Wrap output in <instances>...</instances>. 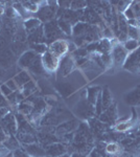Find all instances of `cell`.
Instances as JSON below:
<instances>
[{"instance_id": "1", "label": "cell", "mask_w": 140, "mask_h": 157, "mask_svg": "<svg viewBox=\"0 0 140 157\" xmlns=\"http://www.w3.org/2000/svg\"><path fill=\"white\" fill-rule=\"evenodd\" d=\"M58 10V1H42L40 10L37 13V18L43 24L48 23V22L55 20Z\"/></svg>"}, {"instance_id": "2", "label": "cell", "mask_w": 140, "mask_h": 157, "mask_svg": "<svg viewBox=\"0 0 140 157\" xmlns=\"http://www.w3.org/2000/svg\"><path fill=\"white\" fill-rule=\"evenodd\" d=\"M43 30H44L45 42H46L47 45L57 41V40H61V39L66 40V38H67L62 33V30L60 29V27H59V25L57 23V20H53V21L43 24Z\"/></svg>"}, {"instance_id": "3", "label": "cell", "mask_w": 140, "mask_h": 157, "mask_svg": "<svg viewBox=\"0 0 140 157\" xmlns=\"http://www.w3.org/2000/svg\"><path fill=\"white\" fill-rule=\"evenodd\" d=\"M76 67V63L74 58L71 56V54L66 55L63 59H61L60 61V65H59V69H58V78H66L69 75H71L74 71Z\"/></svg>"}, {"instance_id": "4", "label": "cell", "mask_w": 140, "mask_h": 157, "mask_svg": "<svg viewBox=\"0 0 140 157\" xmlns=\"http://www.w3.org/2000/svg\"><path fill=\"white\" fill-rule=\"evenodd\" d=\"M42 65L46 73H53L57 72L59 69V65H60V59L53 56L50 52H45L44 55L41 56Z\"/></svg>"}, {"instance_id": "5", "label": "cell", "mask_w": 140, "mask_h": 157, "mask_svg": "<svg viewBox=\"0 0 140 157\" xmlns=\"http://www.w3.org/2000/svg\"><path fill=\"white\" fill-rule=\"evenodd\" d=\"M48 52H50L53 56H55L60 60L63 59L69 52V49H68V41L64 39H61L50 43L48 45Z\"/></svg>"}, {"instance_id": "6", "label": "cell", "mask_w": 140, "mask_h": 157, "mask_svg": "<svg viewBox=\"0 0 140 157\" xmlns=\"http://www.w3.org/2000/svg\"><path fill=\"white\" fill-rule=\"evenodd\" d=\"M123 68L133 73H140V46L128 56Z\"/></svg>"}, {"instance_id": "7", "label": "cell", "mask_w": 140, "mask_h": 157, "mask_svg": "<svg viewBox=\"0 0 140 157\" xmlns=\"http://www.w3.org/2000/svg\"><path fill=\"white\" fill-rule=\"evenodd\" d=\"M111 57L112 60H113V64L116 65V66H120V65H123L124 62L127 61L128 52L124 49V47L121 44L115 43L112 47Z\"/></svg>"}, {"instance_id": "8", "label": "cell", "mask_w": 140, "mask_h": 157, "mask_svg": "<svg viewBox=\"0 0 140 157\" xmlns=\"http://www.w3.org/2000/svg\"><path fill=\"white\" fill-rule=\"evenodd\" d=\"M38 57H40V56L36 54L34 50L27 49L26 52H24L23 54L18 58V60H17L18 67H20L23 70H27L32 65V63L37 60Z\"/></svg>"}, {"instance_id": "9", "label": "cell", "mask_w": 140, "mask_h": 157, "mask_svg": "<svg viewBox=\"0 0 140 157\" xmlns=\"http://www.w3.org/2000/svg\"><path fill=\"white\" fill-rule=\"evenodd\" d=\"M0 123H1V127L4 131H6L9 134H15L17 133L18 131V121L16 118V115L14 113H9L6 117H3L2 120H0Z\"/></svg>"}, {"instance_id": "10", "label": "cell", "mask_w": 140, "mask_h": 157, "mask_svg": "<svg viewBox=\"0 0 140 157\" xmlns=\"http://www.w3.org/2000/svg\"><path fill=\"white\" fill-rule=\"evenodd\" d=\"M17 57L11 48L4 49L0 52V68L3 70L9 69L15 64V62H17Z\"/></svg>"}, {"instance_id": "11", "label": "cell", "mask_w": 140, "mask_h": 157, "mask_svg": "<svg viewBox=\"0 0 140 157\" xmlns=\"http://www.w3.org/2000/svg\"><path fill=\"white\" fill-rule=\"evenodd\" d=\"M123 101L127 105L132 106V107L140 106V85L124 93Z\"/></svg>"}, {"instance_id": "12", "label": "cell", "mask_w": 140, "mask_h": 157, "mask_svg": "<svg viewBox=\"0 0 140 157\" xmlns=\"http://www.w3.org/2000/svg\"><path fill=\"white\" fill-rule=\"evenodd\" d=\"M81 22H85V23H88V24H91V25H103V22L104 20L101 18L99 15L96 14L95 12L92 11L91 9H87L84 10V15H83V18H82V21Z\"/></svg>"}, {"instance_id": "13", "label": "cell", "mask_w": 140, "mask_h": 157, "mask_svg": "<svg viewBox=\"0 0 140 157\" xmlns=\"http://www.w3.org/2000/svg\"><path fill=\"white\" fill-rule=\"evenodd\" d=\"M46 151V155L50 157H60L64 154L68 153V149L64 144H60V143H53L48 145L45 148Z\"/></svg>"}, {"instance_id": "14", "label": "cell", "mask_w": 140, "mask_h": 157, "mask_svg": "<svg viewBox=\"0 0 140 157\" xmlns=\"http://www.w3.org/2000/svg\"><path fill=\"white\" fill-rule=\"evenodd\" d=\"M21 148L32 157H45L46 156L45 148H43V147L40 145V144H38L37 141H36V143H32V144H29V145L21 146Z\"/></svg>"}, {"instance_id": "15", "label": "cell", "mask_w": 140, "mask_h": 157, "mask_svg": "<svg viewBox=\"0 0 140 157\" xmlns=\"http://www.w3.org/2000/svg\"><path fill=\"white\" fill-rule=\"evenodd\" d=\"M117 120V109L116 105L113 104L111 105L108 109H106L105 111H103L100 115H99V121L100 123L105 124H114Z\"/></svg>"}, {"instance_id": "16", "label": "cell", "mask_w": 140, "mask_h": 157, "mask_svg": "<svg viewBox=\"0 0 140 157\" xmlns=\"http://www.w3.org/2000/svg\"><path fill=\"white\" fill-rule=\"evenodd\" d=\"M22 24H23V29L25 32H26L27 35L32 34L35 30L40 29L43 25V23L37 18V17H30V18L24 20Z\"/></svg>"}, {"instance_id": "17", "label": "cell", "mask_w": 140, "mask_h": 157, "mask_svg": "<svg viewBox=\"0 0 140 157\" xmlns=\"http://www.w3.org/2000/svg\"><path fill=\"white\" fill-rule=\"evenodd\" d=\"M15 136L19 140V143L21 144V146L29 145V144L36 143L37 139L34 135L32 134L30 131H24V130H18L17 133L15 134Z\"/></svg>"}, {"instance_id": "18", "label": "cell", "mask_w": 140, "mask_h": 157, "mask_svg": "<svg viewBox=\"0 0 140 157\" xmlns=\"http://www.w3.org/2000/svg\"><path fill=\"white\" fill-rule=\"evenodd\" d=\"M12 78L15 81V83H16V84L18 85L19 89H21V88L23 87V86L26 84V83H28L29 81L32 80V75H30V73L27 71V70H23V69L20 70L19 72H17Z\"/></svg>"}, {"instance_id": "19", "label": "cell", "mask_w": 140, "mask_h": 157, "mask_svg": "<svg viewBox=\"0 0 140 157\" xmlns=\"http://www.w3.org/2000/svg\"><path fill=\"white\" fill-rule=\"evenodd\" d=\"M32 109H34V103H32L30 100H28V98H25L24 101H22L21 103H19L17 106L18 113L25 116V117H27V116L30 115Z\"/></svg>"}, {"instance_id": "20", "label": "cell", "mask_w": 140, "mask_h": 157, "mask_svg": "<svg viewBox=\"0 0 140 157\" xmlns=\"http://www.w3.org/2000/svg\"><path fill=\"white\" fill-rule=\"evenodd\" d=\"M100 92H101V88L98 87V86H96V87L95 86L89 87L87 88V90H86V100H87V102L90 104L92 107H94V105H95Z\"/></svg>"}, {"instance_id": "21", "label": "cell", "mask_w": 140, "mask_h": 157, "mask_svg": "<svg viewBox=\"0 0 140 157\" xmlns=\"http://www.w3.org/2000/svg\"><path fill=\"white\" fill-rule=\"evenodd\" d=\"M37 91H38V85L34 80L29 81L28 83H26V84L20 89V92H21V94L24 97V98H28L30 97H32Z\"/></svg>"}, {"instance_id": "22", "label": "cell", "mask_w": 140, "mask_h": 157, "mask_svg": "<svg viewBox=\"0 0 140 157\" xmlns=\"http://www.w3.org/2000/svg\"><path fill=\"white\" fill-rule=\"evenodd\" d=\"M101 103H103V111L108 109L111 105H113V95L111 93V90L109 89L108 86L101 89Z\"/></svg>"}, {"instance_id": "23", "label": "cell", "mask_w": 140, "mask_h": 157, "mask_svg": "<svg viewBox=\"0 0 140 157\" xmlns=\"http://www.w3.org/2000/svg\"><path fill=\"white\" fill-rule=\"evenodd\" d=\"M3 147L6 150L14 152L15 150H18V149L21 148V144L19 143V140L17 139L16 136L13 135V134H9V135L7 136L6 140L4 141Z\"/></svg>"}, {"instance_id": "24", "label": "cell", "mask_w": 140, "mask_h": 157, "mask_svg": "<svg viewBox=\"0 0 140 157\" xmlns=\"http://www.w3.org/2000/svg\"><path fill=\"white\" fill-rule=\"evenodd\" d=\"M22 6L25 9V11L29 14H37L40 10V6L42 4V1H20Z\"/></svg>"}, {"instance_id": "25", "label": "cell", "mask_w": 140, "mask_h": 157, "mask_svg": "<svg viewBox=\"0 0 140 157\" xmlns=\"http://www.w3.org/2000/svg\"><path fill=\"white\" fill-rule=\"evenodd\" d=\"M57 23L59 25V27H60V29L62 30V33L66 37L72 36V27H73L72 24L67 21H64V20H62V19H58Z\"/></svg>"}, {"instance_id": "26", "label": "cell", "mask_w": 140, "mask_h": 157, "mask_svg": "<svg viewBox=\"0 0 140 157\" xmlns=\"http://www.w3.org/2000/svg\"><path fill=\"white\" fill-rule=\"evenodd\" d=\"M28 47L34 50L37 55L42 56L48 50V45L46 43H35V44H28Z\"/></svg>"}, {"instance_id": "27", "label": "cell", "mask_w": 140, "mask_h": 157, "mask_svg": "<svg viewBox=\"0 0 140 157\" xmlns=\"http://www.w3.org/2000/svg\"><path fill=\"white\" fill-rule=\"evenodd\" d=\"M133 125H134L133 120H128L126 121H118L115 125V130L118 131V132H124V131H128L129 129H131Z\"/></svg>"}, {"instance_id": "28", "label": "cell", "mask_w": 140, "mask_h": 157, "mask_svg": "<svg viewBox=\"0 0 140 157\" xmlns=\"http://www.w3.org/2000/svg\"><path fill=\"white\" fill-rule=\"evenodd\" d=\"M105 150L108 154L113 155V156L118 155V154H120V152H121L120 146H119L117 143H109L108 145L106 146Z\"/></svg>"}, {"instance_id": "29", "label": "cell", "mask_w": 140, "mask_h": 157, "mask_svg": "<svg viewBox=\"0 0 140 157\" xmlns=\"http://www.w3.org/2000/svg\"><path fill=\"white\" fill-rule=\"evenodd\" d=\"M123 46L124 47V49H126L127 52H133L140 46V43H139V41H137V40L128 39L126 42H123Z\"/></svg>"}, {"instance_id": "30", "label": "cell", "mask_w": 140, "mask_h": 157, "mask_svg": "<svg viewBox=\"0 0 140 157\" xmlns=\"http://www.w3.org/2000/svg\"><path fill=\"white\" fill-rule=\"evenodd\" d=\"M88 7V1H83V0H80V1H71L70 4V10L72 11H82V10H85Z\"/></svg>"}, {"instance_id": "31", "label": "cell", "mask_w": 140, "mask_h": 157, "mask_svg": "<svg viewBox=\"0 0 140 157\" xmlns=\"http://www.w3.org/2000/svg\"><path fill=\"white\" fill-rule=\"evenodd\" d=\"M128 38L132 40H137L139 41V29L134 26H130L128 27Z\"/></svg>"}, {"instance_id": "32", "label": "cell", "mask_w": 140, "mask_h": 157, "mask_svg": "<svg viewBox=\"0 0 140 157\" xmlns=\"http://www.w3.org/2000/svg\"><path fill=\"white\" fill-rule=\"evenodd\" d=\"M0 93H1V94L6 98L7 97H9V95L12 94L13 91L9 89V88L6 85V83H4V84L0 85Z\"/></svg>"}, {"instance_id": "33", "label": "cell", "mask_w": 140, "mask_h": 157, "mask_svg": "<svg viewBox=\"0 0 140 157\" xmlns=\"http://www.w3.org/2000/svg\"><path fill=\"white\" fill-rule=\"evenodd\" d=\"M6 85L13 91V92H17V91L20 90L19 87H18V85L15 83V81L13 80V78H9V80L6 82Z\"/></svg>"}, {"instance_id": "34", "label": "cell", "mask_w": 140, "mask_h": 157, "mask_svg": "<svg viewBox=\"0 0 140 157\" xmlns=\"http://www.w3.org/2000/svg\"><path fill=\"white\" fill-rule=\"evenodd\" d=\"M6 48H9V40L3 35H1L0 36V52H3Z\"/></svg>"}, {"instance_id": "35", "label": "cell", "mask_w": 140, "mask_h": 157, "mask_svg": "<svg viewBox=\"0 0 140 157\" xmlns=\"http://www.w3.org/2000/svg\"><path fill=\"white\" fill-rule=\"evenodd\" d=\"M132 4V3H131ZM123 16H124V18H126L127 20H132V19H136L135 18V15H134V12H133V10H132V7L131 6H130L128 9L126 10L123 13Z\"/></svg>"}, {"instance_id": "36", "label": "cell", "mask_w": 140, "mask_h": 157, "mask_svg": "<svg viewBox=\"0 0 140 157\" xmlns=\"http://www.w3.org/2000/svg\"><path fill=\"white\" fill-rule=\"evenodd\" d=\"M13 156L14 157H32V156H29L22 148L18 149V150H15L13 152Z\"/></svg>"}, {"instance_id": "37", "label": "cell", "mask_w": 140, "mask_h": 157, "mask_svg": "<svg viewBox=\"0 0 140 157\" xmlns=\"http://www.w3.org/2000/svg\"><path fill=\"white\" fill-rule=\"evenodd\" d=\"M9 134L6 132V131H4L3 129L0 127V147H3V144L4 141L6 140L7 136H9Z\"/></svg>"}, {"instance_id": "38", "label": "cell", "mask_w": 140, "mask_h": 157, "mask_svg": "<svg viewBox=\"0 0 140 157\" xmlns=\"http://www.w3.org/2000/svg\"><path fill=\"white\" fill-rule=\"evenodd\" d=\"M11 108L9 107V106H4V107H0V120H2L3 117H6V116L9 114V113H11Z\"/></svg>"}, {"instance_id": "39", "label": "cell", "mask_w": 140, "mask_h": 157, "mask_svg": "<svg viewBox=\"0 0 140 157\" xmlns=\"http://www.w3.org/2000/svg\"><path fill=\"white\" fill-rule=\"evenodd\" d=\"M0 157H14L13 156V152L9 151V150H6L3 152V153L0 155Z\"/></svg>"}, {"instance_id": "40", "label": "cell", "mask_w": 140, "mask_h": 157, "mask_svg": "<svg viewBox=\"0 0 140 157\" xmlns=\"http://www.w3.org/2000/svg\"><path fill=\"white\" fill-rule=\"evenodd\" d=\"M70 157H83L82 154H80L78 152H75V153H72L71 154V156Z\"/></svg>"}, {"instance_id": "41", "label": "cell", "mask_w": 140, "mask_h": 157, "mask_svg": "<svg viewBox=\"0 0 140 157\" xmlns=\"http://www.w3.org/2000/svg\"><path fill=\"white\" fill-rule=\"evenodd\" d=\"M45 157H50V156H47V155H46V156H45Z\"/></svg>"}, {"instance_id": "42", "label": "cell", "mask_w": 140, "mask_h": 157, "mask_svg": "<svg viewBox=\"0 0 140 157\" xmlns=\"http://www.w3.org/2000/svg\"><path fill=\"white\" fill-rule=\"evenodd\" d=\"M138 157H140V154H139V156H138Z\"/></svg>"}, {"instance_id": "43", "label": "cell", "mask_w": 140, "mask_h": 157, "mask_svg": "<svg viewBox=\"0 0 140 157\" xmlns=\"http://www.w3.org/2000/svg\"><path fill=\"white\" fill-rule=\"evenodd\" d=\"M87 157H90V156H87Z\"/></svg>"}]
</instances>
